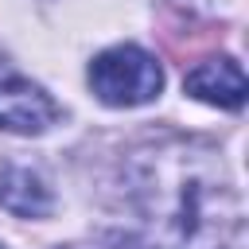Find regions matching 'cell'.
I'll use <instances>...</instances> for the list:
<instances>
[{
  "label": "cell",
  "mask_w": 249,
  "mask_h": 249,
  "mask_svg": "<svg viewBox=\"0 0 249 249\" xmlns=\"http://www.w3.org/2000/svg\"><path fill=\"white\" fill-rule=\"evenodd\" d=\"M0 249H4V245H0Z\"/></svg>",
  "instance_id": "6"
},
{
  "label": "cell",
  "mask_w": 249,
  "mask_h": 249,
  "mask_svg": "<svg viewBox=\"0 0 249 249\" xmlns=\"http://www.w3.org/2000/svg\"><path fill=\"white\" fill-rule=\"evenodd\" d=\"M187 93H195L198 101L222 105V109H241L245 101V74L230 54L206 58L187 74Z\"/></svg>",
  "instance_id": "4"
},
{
  "label": "cell",
  "mask_w": 249,
  "mask_h": 249,
  "mask_svg": "<svg viewBox=\"0 0 249 249\" xmlns=\"http://www.w3.org/2000/svg\"><path fill=\"white\" fill-rule=\"evenodd\" d=\"M0 206L16 218H47L51 214V191L39 179V171L8 163L0 171Z\"/></svg>",
  "instance_id": "5"
},
{
  "label": "cell",
  "mask_w": 249,
  "mask_h": 249,
  "mask_svg": "<svg viewBox=\"0 0 249 249\" xmlns=\"http://www.w3.org/2000/svg\"><path fill=\"white\" fill-rule=\"evenodd\" d=\"M124 195L148 249H226L241 202L214 152L171 140L132 156Z\"/></svg>",
  "instance_id": "1"
},
{
  "label": "cell",
  "mask_w": 249,
  "mask_h": 249,
  "mask_svg": "<svg viewBox=\"0 0 249 249\" xmlns=\"http://www.w3.org/2000/svg\"><path fill=\"white\" fill-rule=\"evenodd\" d=\"M54 121H58V105L51 101L47 89H39L27 78L0 82V128L35 136V132H47Z\"/></svg>",
  "instance_id": "3"
},
{
  "label": "cell",
  "mask_w": 249,
  "mask_h": 249,
  "mask_svg": "<svg viewBox=\"0 0 249 249\" xmlns=\"http://www.w3.org/2000/svg\"><path fill=\"white\" fill-rule=\"evenodd\" d=\"M89 86H93V93H97L105 105L128 109V105H144V101L160 97V89H163V70H160V62H156L148 51L124 43V47L101 51V54L89 62Z\"/></svg>",
  "instance_id": "2"
}]
</instances>
